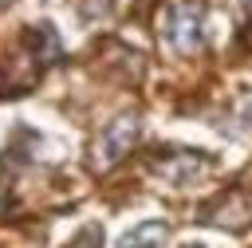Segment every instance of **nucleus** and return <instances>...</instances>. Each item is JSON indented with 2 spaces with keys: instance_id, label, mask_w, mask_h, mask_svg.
<instances>
[{
  "instance_id": "8",
  "label": "nucleus",
  "mask_w": 252,
  "mask_h": 248,
  "mask_svg": "<svg viewBox=\"0 0 252 248\" xmlns=\"http://www.w3.org/2000/svg\"><path fill=\"white\" fill-rule=\"evenodd\" d=\"M193 248H197V244H193Z\"/></svg>"
},
{
  "instance_id": "7",
  "label": "nucleus",
  "mask_w": 252,
  "mask_h": 248,
  "mask_svg": "<svg viewBox=\"0 0 252 248\" xmlns=\"http://www.w3.org/2000/svg\"><path fill=\"white\" fill-rule=\"evenodd\" d=\"M8 4H12V0H0V8H8Z\"/></svg>"
},
{
  "instance_id": "3",
  "label": "nucleus",
  "mask_w": 252,
  "mask_h": 248,
  "mask_svg": "<svg viewBox=\"0 0 252 248\" xmlns=\"http://www.w3.org/2000/svg\"><path fill=\"white\" fill-rule=\"evenodd\" d=\"M165 35H169L177 55H193L201 47V4H177L173 16H169Z\"/></svg>"
},
{
  "instance_id": "1",
  "label": "nucleus",
  "mask_w": 252,
  "mask_h": 248,
  "mask_svg": "<svg viewBox=\"0 0 252 248\" xmlns=\"http://www.w3.org/2000/svg\"><path fill=\"white\" fill-rule=\"evenodd\" d=\"M138 130H142V122L134 118V114H122V118H114L102 134H98V142H94V169H110V165H118L126 154H130V146H134V138H138Z\"/></svg>"
},
{
  "instance_id": "5",
  "label": "nucleus",
  "mask_w": 252,
  "mask_h": 248,
  "mask_svg": "<svg viewBox=\"0 0 252 248\" xmlns=\"http://www.w3.org/2000/svg\"><path fill=\"white\" fill-rule=\"evenodd\" d=\"M165 236H169V228L161 220H142L130 232H122V248H161Z\"/></svg>"
},
{
  "instance_id": "2",
  "label": "nucleus",
  "mask_w": 252,
  "mask_h": 248,
  "mask_svg": "<svg viewBox=\"0 0 252 248\" xmlns=\"http://www.w3.org/2000/svg\"><path fill=\"white\" fill-rule=\"evenodd\" d=\"M201 220L205 224H217V228H228V232H240L252 224V193L248 189H228L220 193L217 201H209L201 209Z\"/></svg>"
},
{
  "instance_id": "6",
  "label": "nucleus",
  "mask_w": 252,
  "mask_h": 248,
  "mask_svg": "<svg viewBox=\"0 0 252 248\" xmlns=\"http://www.w3.org/2000/svg\"><path fill=\"white\" fill-rule=\"evenodd\" d=\"M94 240H102V232H98V228H83V232L75 236L71 248H87V244H94Z\"/></svg>"
},
{
  "instance_id": "4",
  "label": "nucleus",
  "mask_w": 252,
  "mask_h": 248,
  "mask_svg": "<svg viewBox=\"0 0 252 248\" xmlns=\"http://www.w3.org/2000/svg\"><path fill=\"white\" fill-rule=\"evenodd\" d=\"M209 165V157L205 154H189V150H181V154H169V157H158V173L161 177H169V181H189L197 169H205Z\"/></svg>"
}]
</instances>
